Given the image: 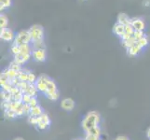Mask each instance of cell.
I'll return each mask as SVG.
<instances>
[{
	"label": "cell",
	"instance_id": "cell-2",
	"mask_svg": "<svg viewBox=\"0 0 150 140\" xmlns=\"http://www.w3.org/2000/svg\"><path fill=\"white\" fill-rule=\"evenodd\" d=\"M32 43V38H31V35L28 29L25 30H21L15 35V38L13 40L12 44L18 45V46H23L26 44Z\"/></svg>",
	"mask_w": 150,
	"mask_h": 140
},
{
	"label": "cell",
	"instance_id": "cell-9",
	"mask_svg": "<svg viewBox=\"0 0 150 140\" xmlns=\"http://www.w3.org/2000/svg\"><path fill=\"white\" fill-rule=\"evenodd\" d=\"M113 33H114V35L117 36L118 38H120V39H121L124 34H125V25L116 22L115 24L113 25Z\"/></svg>",
	"mask_w": 150,
	"mask_h": 140
},
{
	"label": "cell",
	"instance_id": "cell-10",
	"mask_svg": "<svg viewBox=\"0 0 150 140\" xmlns=\"http://www.w3.org/2000/svg\"><path fill=\"white\" fill-rule=\"evenodd\" d=\"M126 50H127V54H128L129 56H131V57H135V56H138L139 54H140L144 50H143L137 43H135L133 46H132L131 48L127 49Z\"/></svg>",
	"mask_w": 150,
	"mask_h": 140
},
{
	"label": "cell",
	"instance_id": "cell-23",
	"mask_svg": "<svg viewBox=\"0 0 150 140\" xmlns=\"http://www.w3.org/2000/svg\"><path fill=\"white\" fill-rule=\"evenodd\" d=\"M4 117L8 119V120H13V119L17 118V114L16 112H15L14 110H5L4 111Z\"/></svg>",
	"mask_w": 150,
	"mask_h": 140
},
{
	"label": "cell",
	"instance_id": "cell-13",
	"mask_svg": "<svg viewBox=\"0 0 150 140\" xmlns=\"http://www.w3.org/2000/svg\"><path fill=\"white\" fill-rule=\"evenodd\" d=\"M23 93H27V95H29L30 96H32V97H37L38 91L37 87H35V84L28 83V86H27L26 89H25Z\"/></svg>",
	"mask_w": 150,
	"mask_h": 140
},
{
	"label": "cell",
	"instance_id": "cell-26",
	"mask_svg": "<svg viewBox=\"0 0 150 140\" xmlns=\"http://www.w3.org/2000/svg\"><path fill=\"white\" fill-rule=\"evenodd\" d=\"M33 49H46V45L44 43V40L40 41H35V42L31 43Z\"/></svg>",
	"mask_w": 150,
	"mask_h": 140
},
{
	"label": "cell",
	"instance_id": "cell-4",
	"mask_svg": "<svg viewBox=\"0 0 150 140\" xmlns=\"http://www.w3.org/2000/svg\"><path fill=\"white\" fill-rule=\"evenodd\" d=\"M50 77L47 75L45 74H42V75H39L37 79V81H35V87H37V89L38 91V92H41V93H44L46 92V90H47V85H48V82L50 81Z\"/></svg>",
	"mask_w": 150,
	"mask_h": 140
},
{
	"label": "cell",
	"instance_id": "cell-15",
	"mask_svg": "<svg viewBox=\"0 0 150 140\" xmlns=\"http://www.w3.org/2000/svg\"><path fill=\"white\" fill-rule=\"evenodd\" d=\"M13 0H0V11H5L12 6Z\"/></svg>",
	"mask_w": 150,
	"mask_h": 140
},
{
	"label": "cell",
	"instance_id": "cell-33",
	"mask_svg": "<svg viewBox=\"0 0 150 140\" xmlns=\"http://www.w3.org/2000/svg\"><path fill=\"white\" fill-rule=\"evenodd\" d=\"M28 105L31 107H34L35 106H38V97H32L31 98V100L29 102Z\"/></svg>",
	"mask_w": 150,
	"mask_h": 140
},
{
	"label": "cell",
	"instance_id": "cell-39",
	"mask_svg": "<svg viewBox=\"0 0 150 140\" xmlns=\"http://www.w3.org/2000/svg\"><path fill=\"white\" fill-rule=\"evenodd\" d=\"M146 136H147V138L150 140V127L147 129V131H146Z\"/></svg>",
	"mask_w": 150,
	"mask_h": 140
},
{
	"label": "cell",
	"instance_id": "cell-36",
	"mask_svg": "<svg viewBox=\"0 0 150 140\" xmlns=\"http://www.w3.org/2000/svg\"><path fill=\"white\" fill-rule=\"evenodd\" d=\"M31 98H32V96H30L29 95H27V93H23V100L22 102L23 104H29Z\"/></svg>",
	"mask_w": 150,
	"mask_h": 140
},
{
	"label": "cell",
	"instance_id": "cell-12",
	"mask_svg": "<svg viewBox=\"0 0 150 140\" xmlns=\"http://www.w3.org/2000/svg\"><path fill=\"white\" fill-rule=\"evenodd\" d=\"M57 91H58V88H57L56 82H55L52 79H50V81L48 82L47 90H46V92L44 93V95H50V93H53V92H57Z\"/></svg>",
	"mask_w": 150,
	"mask_h": 140
},
{
	"label": "cell",
	"instance_id": "cell-20",
	"mask_svg": "<svg viewBox=\"0 0 150 140\" xmlns=\"http://www.w3.org/2000/svg\"><path fill=\"white\" fill-rule=\"evenodd\" d=\"M3 71L8 75V77H9V80H13V79H15V77H17L18 72H17V71H15V70H13V69H11V68H9V67H7V68H5Z\"/></svg>",
	"mask_w": 150,
	"mask_h": 140
},
{
	"label": "cell",
	"instance_id": "cell-29",
	"mask_svg": "<svg viewBox=\"0 0 150 140\" xmlns=\"http://www.w3.org/2000/svg\"><path fill=\"white\" fill-rule=\"evenodd\" d=\"M8 67H9V68H11V69H13V70H15V71H17V72H19L20 70H22V69H23L22 65H19V64L17 63V62H15L14 60L11 62V63L9 64V65H8Z\"/></svg>",
	"mask_w": 150,
	"mask_h": 140
},
{
	"label": "cell",
	"instance_id": "cell-27",
	"mask_svg": "<svg viewBox=\"0 0 150 140\" xmlns=\"http://www.w3.org/2000/svg\"><path fill=\"white\" fill-rule=\"evenodd\" d=\"M27 122L29 124L33 125L34 127H37V125L39 122V117H33V116H28Z\"/></svg>",
	"mask_w": 150,
	"mask_h": 140
},
{
	"label": "cell",
	"instance_id": "cell-19",
	"mask_svg": "<svg viewBox=\"0 0 150 140\" xmlns=\"http://www.w3.org/2000/svg\"><path fill=\"white\" fill-rule=\"evenodd\" d=\"M136 43L140 46L143 50H146L149 45V38L147 37V36H146V37H144L143 38L136 41Z\"/></svg>",
	"mask_w": 150,
	"mask_h": 140
},
{
	"label": "cell",
	"instance_id": "cell-8",
	"mask_svg": "<svg viewBox=\"0 0 150 140\" xmlns=\"http://www.w3.org/2000/svg\"><path fill=\"white\" fill-rule=\"evenodd\" d=\"M75 101L72 98H64L61 102V107L65 111H71L75 107Z\"/></svg>",
	"mask_w": 150,
	"mask_h": 140
},
{
	"label": "cell",
	"instance_id": "cell-40",
	"mask_svg": "<svg viewBox=\"0 0 150 140\" xmlns=\"http://www.w3.org/2000/svg\"><path fill=\"white\" fill-rule=\"evenodd\" d=\"M13 140H24L23 137H16V138H14Z\"/></svg>",
	"mask_w": 150,
	"mask_h": 140
},
{
	"label": "cell",
	"instance_id": "cell-21",
	"mask_svg": "<svg viewBox=\"0 0 150 140\" xmlns=\"http://www.w3.org/2000/svg\"><path fill=\"white\" fill-rule=\"evenodd\" d=\"M1 98L3 101L7 102H11L13 101V96L10 92H6V91H1Z\"/></svg>",
	"mask_w": 150,
	"mask_h": 140
},
{
	"label": "cell",
	"instance_id": "cell-35",
	"mask_svg": "<svg viewBox=\"0 0 150 140\" xmlns=\"http://www.w3.org/2000/svg\"><path fill=\"white\" fill-rule=\"evenodd\" d=\"M31 107L28 104H23V112H24V115L29 116L30 115V112H31Z\"/></svg>",
	"mask_w": 150,
	"mask_h": 140
},
{
	"label": "cell",
	"instance_id": "cell-32",
	"mask_svg": "<svg viewBox=\"0 0 150 140\" xmlns=\"http://www.w3.org/2000/svg\"><path fill=\"white\" fill-rule=\"evenodd\" d=\"M84 140H100L99 136H93V134H85V136H84Z\"/></svg>",
	"mask_w": 150,
	"mask_h": 140
},
{
	"label": "cell",
	"instance_id": "cell-38",
	"mask_svg": "<svg viewBox=\"0 0 150 140\" xmlns=\"http://www.w3.org/2000/svg\"><path fill=\"white\" fill-rule=\"evenodd\" d=\"M143 5H144V7H149V5H150V1H149V0H144Z\"/></svg>",
	"mask_w": 150,
	"mask_h": 140
},
{
	"label": "cell",
	"instance_id": "cell-17",
	"mask_svg": "<svg viewBox=\"0 0 150 140\" xmlns=\"http://www.w3.org/2000/svg\"><path fill=\"white\" fill-rule=\"evenodd\" d=\"M28 69L26 68H23L22 70H20L18 72L17 77L20 81H25L27 82V77H28Z\"/></svg>",
	"mask_w": 150,
	"mask_h": 140
},
{
	"label": "cell",
	"instance_id": "cell-18",
	"mask_svg": "<svg viewBox=\"0 0 150 140\" xmlns=\"http://www.w3.org/2000/svg\"><path fill=\"white\" fill-rule=\"evenodd\" d=\"M8 18L6 14L1 13L0 14V29L8 28Z\"/></svg>",
	"mask_w": 150,
	"mask_h": 140
},
{
	"label": "cell",
	"instance_id": "cell-24",
	"mask_svg": "<svg viewBox=\"0 0 150 140\" xmlns=\"http://www.w3.org/2000/svg\"><path fill=\"white\" fill-rule=\"evenodd\" d=\"M39 122H43V123H45V124H47V125H49V126L51 124V120H50V118L49 117L48 114H47V113H45V112L39 117Z\"/></svg>",
	"mask_w": 150,
	"mask_h": 140
},
{
	"label": "cell",
	"instance_id": "cell-7",
	"mask_svg": "<svg viewBox=\"0 0 150 140\" xmlns=\"http://www.w3.org/2000/svg\"><path fill=\"white\" fill-rule=\"evenodd\" d=\"M15 34L10 28H4L0 29V38L5 42H13L15 38Z\"/></svg>",
	"mask_w": 150,
	"mask_h": 140
},
{
	"label": "cell",
	"instance_id": "cell-11",
	"mask_svg": "<svg viewBox=\"0 0 150 140\" xmlns=\"http://www.w3.org/2000/svg\"><path fill=\"white\" fill-rule=\"evenodd\" d=\"M117 23H121L123 25H128L131 23V17L129 16L127 13L120 12V13H118L117 16Z\"/></svg>",
	"mask_w": 150,
	"mask_h": 140
},
{
	"label": "cell",
	"instance_id": "cell-42",
	"mask_svg": "<svg viewBox=\"0 0 150 140\" xmlns=\"http://www.w3.org/2000/svg\"><path fill=\"white\" fill-rule=\"evenodd\" d=\"M84 1H87V0H84Z\"/></svg>",
	"mask_w": 150,
	"mask_h": 140
},
{
	"label": "cell",
	"instance_id": "cell-3",
	"mask_svg": "<svg viewBox=\"0 0 150 140\" xmlns=\"http://www.w3.org/2000/svg\"><path fill=\"white\" fill-rule=\"evenodd\" d=\"M29 32L32 38V42L35 41L44 40L45 38V30L44 27L40 24H33L29 27Z\"/></svg>",
	"mask_w": 150,
	"mask_h": 140
},
{
	"label": "cell",
	"instance_id": "cell-31",
	"mask_svg": "<svg viewBox=\"0 0 150 140\" xmlns=\"http://www.w3.org/2000/svg\"><path fill=\"white\" fill-rule=\"evenodd\" d=\"M37 79L38 77H35V75L33 73L32 71H28V77H27V82L28 83H31V84H35V81H37Z\"/></svg>",
	"mask_w": 150,
	"mask_h": 140
},
{
	"label": "cell",
	"instance_id": "cell-5",
	"mask_svg": "<svg viewBox=\"0 0 150 140\" xmlns=\"http://www.w3.org/2000/svg\"><path fill=\"white\" fill-rule=\"evenodd\" d=\"M32 59L38 63H44L47 60V50L46 49H33Z\"/></svg>",
	"mask_w": 150,
	"mask_h": 140
},
{
	"label": "cell",
	"instance_id": "cell-28",
	"mask_svg": "<svg viewBox=\"0 0 150 140\" xmlns=\"http://www.w3.org/2000/svg\"><path fill=\"white\" fill-rule=\"evenodd\" d=\"M45 96L50 101H57L59 99V97H60V92H59V91H57V92H55L53 93H50V95H47Z\"/></svg>",
	"mask_w": 150,
	"mask_h": 140
},
{
	"label": "cell",
	"instance_id": "cell-30",
	"mask_svg": "<svg viewBox=\"0 0 150 140\" xmlns=\"http://www.w3.org/2000/svg\"><path fill=\"white\" fill-rule=\"evenodd\" d=\"M146 34H144V31H134V33L132 35V37L134 38L136 41H138L139 39L143 38L144 37H146Z\"/></svg>",
	"mask_w": 150,
	"mask_h": 140
},
{
	"label": "cell",
	"instance_id": "cell-6",
	"mask_svg": "<svg viewBox=\"0 0 150 140\" xmlns=\"http://www.w3.org/2000/svg\"><path fill=\"white\" fill-rule=\"evenodd\" d=\"M130 24L134 31H144L146 30V23L142 17H132L131 18Z\"/></svg>",
	"mask_w": 150,
	"mask_h": 140
},
{
	"label": "cell",
	"instance_id": "cell-25",
	"mask_svg": "<svg viewBox=\"0 0 150 140\" xmlns=\"http://www.w3.org/2000/svg\"><path fill=\"white\" fill-rule=\"evenodd\" d=\"M9 81H10V80H9V77H8V75L5 73L4 71H2L1 74H0V86H3V85H5Z\"/></svg>",
	"mask_w": 150,
	"mask_h": 140
},
{
	"label": "cell",
	"instance_id": "cell-37",
	"mask_svg": "<svg viewBox=\"0 0 150 140\" xmlns=\"http://www.w3.org/2000/svg\"><path fill=\"white\" fill-rule=\"evenodd\" d=\"M115 140H130L129 137H127L126 136H118Z\"/></svg>",
	"mask_w": 150,
	"mask_h": 140
},
{
	"label": "cell",
	"instance_id": "cell-16",
	"mask_svg": "<svg viewBox=\"0 0 150 140\" xmlns=\"http://www.w3.org/2000/svg\"><path fill=\"white\" fill-rule=\"evenodd\" d=\"M135 43H136V40L134 39L133 37H132L131 38H128V39H121V45L123 48L126 50L131 48V47L133 46Z\"/></svg>",
	"mask_w": 150,
	"mask_h": 140
},
{
	"label": "cell",
	"instance_id": "cell-1",
	"mask_svg": "<svg viewBox=\"0 0 150 140\" xmlns=\"http://www.w3.org/2000/svg\"><path fill=\"white\" fill-rule=\"evenodd\" d=\"M100 121L101 116L99 113L96 111H90L86 114L83 120H82L81 126L83 128V130L86 132L92 127L98 126V124L100 123Z\"/></svg>",
	"mask_w": 150,
	"mask_h": 140
},
{
	"label": "cell",
	"instance_id": "cell-22",
	"mask_svg": "<svg viewBox=\"0 0 150 140\" xmlns=\"http://www.w3.org/2000/svg\"><path fill=\"white\" fill-rule=\"evenodd\" d=\"M87 134H93V136H101V128L98 126H94L91 129H89L88 131H86Z\"/></svg>",
	"mask_w": 150,
	"mask_h": 140
},
{
	"label": "cell",
	"instance_id": "cell-41",
	"mask_svg": "<svg viewBox=\"0 0 150 140\" xmlns=\"http://www.w3.org/2000/svg\"><path fill=\"white\" fill-rule=\"evenodd\" d=\"M74 140H84V139H81V138H77V139H74Z\"/></svg>",
	"mask_w": 150,
	"mask_h": 140
},
{
	"label": "cell",
	"instance_id": "cell-34",
	"mask_svg": "<svg viewBox=\"0 0 150 140\" xmlns=\"http://www.w3.org/2000/svg\"><path fill=\"white\" fill-rule=\"evenodd\" d=\"M12 84H11V82H8V83H6L5 85H3V86H1V88H2V91H6V92H10V90L12 89Z\"/></svg>",
	"mask_w": 150,
	"mask_h": 140
},
{
	"label": "cell",
	"instance_id": "cell-14",
	"mask_svg": "<svg viewBox=\"0 0 150 140\" xmlns=\"http://www.w3.org/2000/svg\"><path fill=\"white\" fill-rule=\"evenodd\" d=\"M43 113H44L43 108L38 105V106H35V107H34L31 108V112H30V115H29V116L40 117Z\"/></svg>",
	"mask_w": 150,
	"mask_h": 140
}]
</instances>
